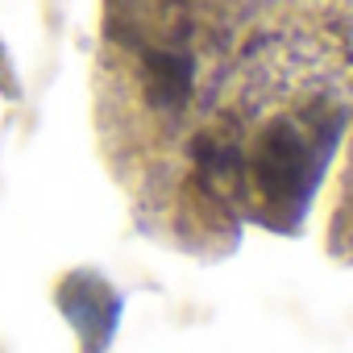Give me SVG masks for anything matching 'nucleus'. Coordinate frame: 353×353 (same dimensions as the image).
Listing matches in <instances>:
<instances>
[{"instance_id": "obj_1", "label": "nucleus", "mask_w": 353, "mask_h": 353, "mask_svg": "<svg viewBox=\"0 0 353 353\" xmlns=\"http://www.w3.org/2000/svg\"><path fill=\"white\" fill-rule=\"evenodd\" d=\"M320 170V141L295 117H274L254 150V183L270 204H295L307 196Z\"/></svg>"}, {"instance_id": "obj_2", "label": "nucleus", "mask_w": 353, "mask_h": 353, "mask_svg": "<svg viewBox=\"0 0 353 353\" xmlns=\"http://www.w3.org/2000/svg\"><path fill=\"white\" fill-rule=\"evenodd\" d=\"M137 88L145 108L174 117L192 104L196 92V54L179 42H145L137 46Z\"/></svg>"}]
</instances>
